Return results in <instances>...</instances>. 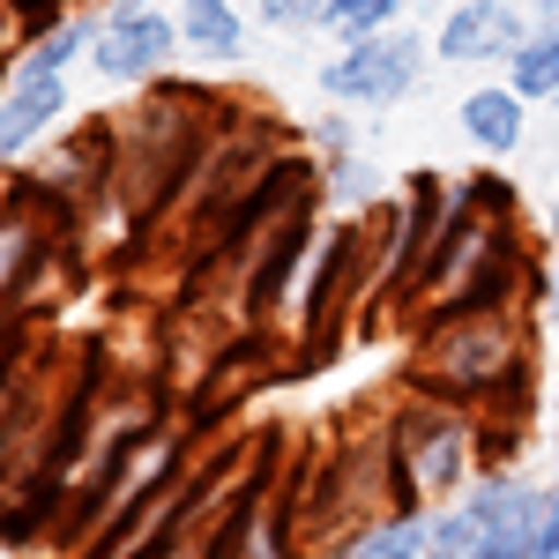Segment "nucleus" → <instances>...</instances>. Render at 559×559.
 <instances>
[{
	"label": "nucleus",
	"instance_id": "nucleus-1",
	"mask_svg": "<svg viewBox=\"0 0 559 559\" xmlns=\"http://www.w3.org/2000/svg\"><path fill=\"white\" fill-rule=\"evenodd\" d=\"M411 388L471 403L492 426L530 403V306H432L411 321Z\"/></svg>",
	"mask_w": 559,
	"mask_h": 559
},
{
	"label": "nucleus",
	"instance_id": "nucleus-2",
	"mask_svg": "<svg viewBox=\"0 0 559 559\" xmlns=\"http://www.w3.org/2000/svg\"><path fill=\"white\" fill-rule=\"evenodd\" d=\"M210 142H216V120L202 90L150 83L112 120V187L105 194L128 210V224H157V216H173L187 202Z\"/></svg>",
	"mask_w": 559,
	"mask_h": 559
},
{
	"label": "nucleus",
	"instance_id": "nucleus-3",
	"mask_svg": "<svg viewBox=\"0 0 559 559\" xmlns=\"http://www.w3.org/2000/svg\"><path fill=\"white\" fill-rule=\"evenodd\" d=\"M388 448H395V477L418 508H440L485 477V418L471 403H448L426 388H403V403L388 411Z\"/></svg>",
	"mask_w": 559,
	"mask_h": 559
},
{
	"label": "nucleus",
	"instance_id": "nucleus-4",
	"mask_svg": "<svg viewBox=\"0 0 559 559\" xmlns=\"http://www.w3.org/2000/svg\"><path fill=\"white\" fill-rule=\"evenodd\" d=\"M418 75H426V38L418 31H373V38H350L321 68V97L350 105V112H388L418 90Z\"/></svg>",
	"mask_w": 559,
	"mask_h": 559
},
{
	"label": "nucleus",
	"instance_id": "nucleus-5",
	"mask_svg": "<svg viewBox=\"0 0 559 559\" xmlns=\"http://www.w3.org/2000/svg\"><path fill=\"white\" fill-rule=\"evenodd\" d=\"M366 269H381V254L366 247V224H344L313 247V276L299 292V350L306 358H329L344 336V313L366 306Z\"/></svg>",
	"mask_w": 559,
	"mask_h": 559
},
{
	"label": "nucleus",
	"instance_id": "nucleus-6",
	"mask_svg": "<svg viewBox=\"0 0 559 559\" xmlns=\"http://www.w3.org/2000/svg\"><path fill=\"white\" fill-rule=\"evenodd\" d=\"M463 515H471V559H537L552 530V492L515 471H485L463 492Z\"/></svg>",
	"mask_w": 559,
	"mask_h": 559
},
{
	"label": "nucleus",
	"instance_id": "nucleus-7",
	"mask_svg": "<svg viewBox=\"0 0 559 559\" xmlns=\"http://www.w3.org/2000/svg\"><path fill=\"white\" fill-rule=\"evenodd\" d=\"M448 210H455V179H440V173H411L403 179V194L388 202V231H381V299L373 306H403V292H411V276L426 269L432 254V239L448 231Z\"/></svg>",
	"mask_w": 559,
	"mask_h": 559
},
{
	"label": "nucleus",
	"instance_id": "nucleus-8",
	"mask_svg": "<svg viewBox=\"0 0 559 559\" xmlns=\"http://www.w3.org/2000/svg\"><path fill=\"white\" fill-rule=\"evenodd\" d=\"M68 112V68H45L38 52H15L0 75V173H15L23 157H38L45 134Z\"/></svg>",
	"mask_w": 559,
	"mask_h": 559
},
{
	"label": "nucleus",
	"instance_id": "nucleus-9",
	"mask_svg": "<svg viewBox=\"0 0 559 559\" xmlns=\"http://www.w3.org/2000/svg\"><path fill=\"white\" fill-rule=\"evenodd\" d=\"M179 52V23L165 8H142V15H97V38H90V68L105 75V83H128V90H150L165 83V68H173Z\"/></svg>",
	"mask_w": 559,
	"mask_h": 559
},
{
	"label": "nucleus",
	"instance_id": "nucleus-10",
	"mask_svg": "<svg viewBox=\"0 0 559 559\" xmlns=\"http://www.w3.org/2000/svg\"><path fill=\"white\" fill-rule=\"evenodd\" d=\"M313 210H321V202H306L299 216H284V224L261 239V254L239 269V321H247V329H269L284 306H299L292 299V276H299L306 254H313Z\"/></svg>",
	"mask_w": 559,
	"mask_h": 559
},
{
	"label": "nucleus",
	"instance_id": "nucleus-11",
	"mask_svg": "<svg viewBox=\"0 0 559 559\" xmlns=\"http://www.w3.org/2000/svg\"><path fill=\"white\" fill-rule=\"evenodd\" d=\"M530 15H522L515 0H492V8H477V0H455L448 15H440V31H432V52L448 60V68H508L522 45H530Z\"/></svg>",
	"mask_w": 559,
	"mask_h": 559
},
{
	"label": "nucleus",
	"instance_id": "nucleus-12",
	"mask_svg": "<svg viewBox=\"0 0 559 559\" xmlns=\"http://www.w3.org/2000/svg\"><path fill=\"white\" fill-rule=\"evenodd\" d=\"M432 537V508H388V515H366L350 537H336L321 559H426Z\"/></svg>",
	"mask_w": 559,
	"mask_h": 559
},
{
	"label": "nucleus",
	"instance_id": "nucleus-13",
	"mask_svg": "<svg viewBox=\"0 0 559 559\" xmlns=\"http://www.w3.org/2000/svg\"><path fill=\"white\" fill-rule=\"evenodd\" d=\"M173 23H179V52H187V60L231 68V60L247 52V15H239V0H179Z\"/></svg>",
	"mask_w": 559,
	"mask_h": 559
},
{
	"label": "nucleus",
	"instance_id": "nucleus-14",
	"mask_svg": "<svg viewBox=\"0 0 559 559\" xmlns=\"http://www.w3.org/2000/svg\"><path fill=\"white\" fill-rule=\"evenodd\" d=\"M522 105L530 97H515V83H485V90H471L463 97V134H471L485 157H515L522 150Z\"/></svg>",
	"mask_w": 559,
	"mask_h": 559
},
{
	"label": "nucleus",
	"instance_id": "nucleus-15",
	"mask_svg": "<svg viewBox=\"0 0 559 559\" xmlns=\"http://www.w3.org/2000/svg\"><path fill=\"white\" fill-rule=\"evenodd\" d=\"M508 83H515V97H545L552 105L559 97V31H530V45H522L515 60H508Z\"/></svg>",
	"mask_w": 559,
	"mask_h": 559
},
{
	"label": "nucleus",
	"instance_id": "nucleus-16",
	"mask_svg": "<svg viewBox=\"0 0 559 559\" xmlns=\"http://www.w3.org/2000/svg\"><path fill=\"white\" fill-rule=\"evenodd\" d=\"M321 187H329V194H336L344 210H373V202H381V173H373V165H366L358 150L329 157V165H321Z\"/></svg>",
	"mask_w": 559,
	"mask_h": 559
},
{
	"label": "nucleus",
	"instance_id": "nucleus-17",
	"mask_svg": "<svg viewBox=\"0 0 559 559\" xmlns=\"http://www.w3.org/2000/svg\"><path fill=\"white\" fill-rule=\"evenodd\" d=\"M403 8H411V0H336L321 31L350 45V38H373V31H395V15H403Z\"/></svg>",
	"mask_w": 559,
	"mask_h": 559
},
{
	"label": "nucleus",
	"instance_id": "nucleus-18",
	"mask_svg": "<svg viewBox=\"0 0 559 559\" xmlns=\"http://www.w3.org/2000/svg\"><path fill=\"white\" fill-rule=\"evenodd\" d=\"M247 8H254L269 31H321L336 0H247Z\"/></svg>",
	"mask_w": 559,
	"mask_h": 559
},
{
	"label": "nucleus",
	"instance_id": "nucleus-19",
	"mask_svg": "<svg viewBox=\"0 0 559 559\" xmlns=\"http://www.w3.org/2000/svg\"><path fill=\"white\" fill-rule=\"evenodd\" d=\"M545 239H552V276L537 292H545V313H559V194H552V210H545Z\"/></svg>",
	"mask_w": 559,
	"mask_h": 559
},
{
	"label": "nucleus",
	"instance_id": "nucleus-20",
	"mask_svg": "<svg viewBox=\"0 0 559 559\" xmlns=\"http://www.w3.org/2000/svg\"><path fill=\"white\" fill-rule=\"evenodd\" d=\"M537 31H559V0H537V15H530Z\"/></svg>",
	"mask_w": 559,
	"mask_h": 559
},
{
	"label": "nucleus",
	"instance_id": "nucleus-21",
	"mask_svg": "<svg viewBox=\"0 0 559 559\" xmlns=\"http://www.w3.org/2000/svg\"><path fill=\"white\" fill-rule=\"evenodd\" d=\"M545 492H552V530H559V477H552V485H545Z\"/></svg>",
	"mask_w": 559,
	"mask_h": 559
},
{
	"label": "nucleus",
	"instance_id": "nucleus-22",
	"mask_svg": "<svg viewBox=\"0 0 559 559\" xmlns=\"http://www.w3.org/2000/svg\"><path fill=\"white\" fill-rule=\"evenodd\" d=\"M426 8H455V0H426Z\"/></svg>",
	"mask_w": 559,
	"mask_h": 559
},
{
	"label": "nucleus",
	"instance_id": "nucleus-23",
	"mask_svg": "<svg viewBox=\"0 0 559 559\" xmlns=\"http://www.w3.org/2000/svg\"><path fill=\"white\" fill-rule=\"evenodd\" d=\"M477 8H492V0H477Z\"/></svg>",
	"mask_w": 559,
	"mask_h": 559
},
{
	"label": "nucleus",
	"instance_id": "nucleus-24",
	"mask_svg": "<svg viewBox=\"0 0 559 559\" xmlns=\"http://www.w3.org/2000/svg\"><path fill=\"white\" fill-rule=\"evenodd\" d=\"M552 112H559V97H552Z\"/></svg>",
	"mask_w": 559,
	"mask_h": 559
}]
</instances>
